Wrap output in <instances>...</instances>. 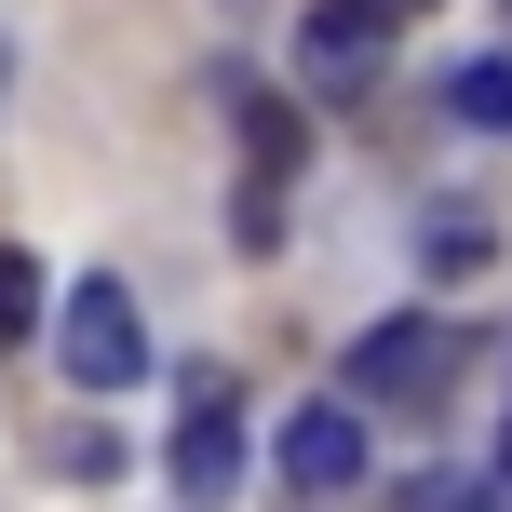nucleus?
I'll return each mask as SVG.
<instances>
[{
	"label": "nucleus",
	"instance_id": "nucleus-1",
	"mask_svg": "<svg viewBox=\"0 0 512 512\" xmlns=\"http://www.w3.org/2000/svg\"><path fill=\"white\" fill-rule=\"evenodd\" d=\"M54 364H68V391H95V405L149 378V324H135L122 283H68V297H54Z\"/></svg>",
	"mask_w": 512,
	"mask_h": 512
},
{
	"label": "nucleus",
	"instance_id": "nucleus-2",
	"mask_svg": "<svg viewBox=\"0 0 512 512\" xmlns=\"http://www.w3.org/2000/svg\"><path fill=\"white\" fill-rule=\"evenodd\" d=\"M445 378H459V324H432V310L364 324V351H351V391H364V405H432Z\"/></svg>",
	"mask_w": 512,
	"mask_h": 512
},
{
	"label": "nucleus",
	"instance_id": "nucleus-3",
	"mask_svg": "<svg viewBox=\"0 0 512 512\" xmlns=\"http://www.w3.org/2000/svg\"><path fill=\"white\" fill-rule=\"evenodd\" d=\"M162 472H176V486L203 499V512H216V499L243 486V391L216 378V364L189 378V418H176V445H162Z\"/></svg>",
	"mask_w": 512,
	"mask_h": 512
},
{
	"label": "nucleus",
	"instance_id": "nucleus-4",
	"mask_svg": "<svg viewBox=\"0 0 512 512\" xmlns=\"http://www.w3.org/2000/svg\"><path fill=\"white\" fill-rule=\"evenodd\" d=\"M270 472H283V499H351L364 486V418L351 405H297L270 432Z\"/></svg>",
	"mask_w": 512,
	"mask_h": 512
},
{
	"label": "nucleus",
	"instance_id": "nucleus-5",
	"mask_svg": "<svg viewBox=\"0 0 512 512\" xmlns=\"http://www.w3.org/2000/svg\"><path fill=\"white\" fill-rule=\"evenodd\" d=\"M378 54H391V0H310L297 14V68L324 81V95H351Z\"/></svg>",
	"mask_w": 512,
	"mask_h": 512
},
{
	"label": "nucleus",
	"instance_id": "nucleus-6",
	"mask_svg": "<svg viewBox=\"0 0 512 512\" xmlns=\"http://www.w3.org/2000/svg\"><path fill=\"white\" fill-rule=\"evenodd\" d=\"M445 108H459L472 135H512V54H472V68L445 81Z\"/></svg>",
	"mask_w": 512,
	"mask_h": 512
},
{
	"label": "nucleus",
	"instance_id": "nucleus-7",
	"mask_svg": "<svg viewBox=\"0 0 512 512\" xmlns=\"http://www.w3.org/2000/svg\"><path fill=\"white\" fill-rule=\"evenodd\" d=\"M41 310H54L41 256H14V243H0V351H27V337H41Z\"/></svg>",
	"mask_w": 512,
	"mask_h": 512
},
{
	"label": "nucleus",
	"instance_id": "nucleus-8",
	"mask_svg": "<svg viewBox=\"0 0 512 512\" xmlns=\"http://www.w3.org/2000/svg\"><path fill=\"white\" fill-rule=\"evenodd\" d=\"M432 256H445V270H486V216L445 203V216H432Z\"/></svg>",
	"mask_w": 512,
	"mask_h": 512
},
{
	"label": "nucleus",
	"instance_id": "nucleus-9",
	"mask_svg": "<svg viewBox=\"0 0 512 512\" xmlns=\"http://www.w3.org/2000/svg\"><path fill=\"white\" fill-rule=\"evenodd\" d=\"M445 512H486V499H445Z\"/></svg>",
	"mask_w": 512,
	"mask_h": 512
}]
</instances>
